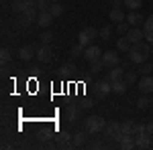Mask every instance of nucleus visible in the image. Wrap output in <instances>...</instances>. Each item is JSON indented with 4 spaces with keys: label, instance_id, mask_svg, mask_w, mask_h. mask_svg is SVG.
<instances>
[{
    "label": "nucleus",
    "instance_id": "24",
    "mask_svg": "<svg viewBox=\"0 0 153 150\" xmlns=\"http://www.w3.org/2000/svg\"><path fill=\"white\" fill-rule=\"evenodd\" d=\"M131 47H133V45H131V41L127 39V37H123V39H118V41H117V49H118V51H127V53H129Z\"/></svg>",
    "mask_w": 153,
    "mask_h": 150
},
{
    "label": "nucleus",
    "instance_id": "22",
    "mask_svg": "<svg viewBox=\"0 0 153 150\" xmlns=\"http://www.w3.org/2000/svg\"><path fill=\"white\" fill-rule=\"evenodd\" d=\"M120 148H123V150L137 148V144H135V136H125V138L120 140Z\"/></svg>",
    "mask_w": 153,
    "mask_h": 150
},
{
    "label": "nucleus",
    "instance_id": "23",
    "mask_svg": "<svg viewBox=\"0 0 153 150\" xmlns=\"http://www.w3.org/2000/svg\"><path fill=\"white\" fill-rule=\"evenodd\" d=\"M37 10H39V8H37L35 4H33V6H29V8H27V10L23 12V16L27 18V20H31V23H33L37 16H39V12H37Z\"/></svg>",
    "mask_w": 153,
    "mask_h": 150
},
{
    "label": "nucleus",
    "instance_id": "6",
    "mask_svg": "<svg viewBox=\"0 0 153 150\" xmlns=\"http://www.w3.org/2000/svg\"><path fill=\"white\" fill-rule=\"evenodd\" d=\"M51 59H53V51H51L49 45L43 43V45L37 49V61H39V63H49Z\"/></svg>",
    "mask_w": 153,
    "mask_h": 150
},
{
    "label": "nucleus",
    "instance_id": "28",
    "mask_svg": "<svg viewBox=\"0 0 153 150\" xmlns=\"http://www.w3.org/2000/svg\"><path fill=\"white\" fill-rule=\"evenodd\" d=\"M61 73H63V75H71V73H74V71H78L76 69V65H74V63H65V65H61Z\"/></svg>",
    "mask_w": 153,
    "mask_h": 150
},
{
    "label": "nucleus",
    "instance_id": "40",
    "mask_svg": "<svg viewBox=\"0 0 153 150\" xmlns=\"http://www.w3.org/2000/svg\"><path fill=\"white\" fill-rule=\"evenodd\" d=\"M143 33H145V39H147L149 43H153V31H145V29H143Z\"/></svg>",
    "mask_w": 153,
    "mask_h": 150
},
{
    "label": "nucleus",
    "instance_id": "34",
    "mask_svg": "<svg viewBox=\"0 0 153 150\" xmlns=\"http://www.w3.org/2000/svg\"><path fill=\"white\" fill-rule=\"evenodd\" d=\"M151 71H153V65H149V63H141V69H139L141 75H149Z\"/></svg>",
    "mask_w": 153,
    "mask_h": 150
},
{
    "label": "nucleus",
    "instance_id": "45",
    "mask_svg": "<svg viewBox=\"0 0 153 150\" xmlns=\"http://www.w3.org/2000/svg\"><path fill=\"white\" fill-rule=\"evenodd\" d=\"M29 71H31L33 75H37V73H39V67H37V65H35V67H31V69H29Z\"/></svg>",
    "mask_w": 153,
    "mask_h": 150
},
{
    "label": "nucleus",
    "instance_id": "21",
    "mask_svg": "<svg viewBox=\"0 0 153 150\" xmlns=\"http://www.w3.org/2000/svg\"><path fill=\"white\" fill-rule=\"evenodd\" d=\"M127 23H129V24H133V26H137V24L145 23V20H143V16H141V14H139L137 10H133L131 14H127Z\"/></svg>",
    "mask_w": 153,
    "mask_h": 150
},
{
    "label": "nucleus",
    "instance_id": "13",
    "mask_svg": "<svg viewBox=\"0 0 153 150\" xmlns=\"http://www.w3.org/2000/svg\"><path fill=\"white\" fill-rule=\"evenodd\" d=\"M33 4H35L33 0H14V2H12V12H14V14H23V12L27 10L29 6H33Z\"/></svg>",
    "mask_w": 153,
    "mask_h": 150
},
{
    "label": "nucleus",
    "instance_id": "18",
    "mask_svg": "<svg viewBox=\"0 0 153 150\" xmlns=\"http://www.w3.org/2000/svg\"><path fill=\"white\" fill-rule=\"evenodd\" d=\"M110 85H112V93H118V95H120V93L127 91V85H129V83L125 79H118V81H110Z\"/></svg>",
    "mask_w": 153,
    "mask_h": 150
},
{
    "label": "nucleus",
    "instance_id": "41",
    "mask_svg": "<svg viewBox=\"0 0 153 150\" xmlns=\"http://www.w3.org/2000/svg\"><path fill=\"white\" fill-rule=\"evenodd\" d=\"M92 100H84V104H82V108H86V110H88V108H92Z\"/></svg>",
    "mask_w": 153,
    "mask_h": 150
},
{
    "label": "nucleus",
    "instance_id": "8",
    "mask_svg": "<svg viewBox=\"0 0 153 150\" xmlns=\"http://www.w3.org/2000/svg\"><path fill=\"white\" fill-rule=\"evenodd\" d=\"M102 63H104V67H117L118 65V53L117 51H106V53H102Z\"/></svg>",
    "mask_w": 153,
    "mask_h": 150
},
{
    "label": "nucleus",
    "instance_id": "5",
    "mask_svg": "<svg viewBox=\"0 0 153 150\" xmlns=\"http://www.w3.org/2000/svg\"><path fill=\"white\" fill-rule=\"evenodd\" d=\"M110 91H112L110 81H96V83H94V97H98V100L106 97Z\"/></svg>",
    "mask_w": 153,
    "mask_h": 150
},
{
    "label": "nucleus",
    "instance_id": "19",
    "mask_svg": "<svg viewBox=\"0 0 153 150\" xmlns=\"http://www.w3.org/2000/svg\"><path fill=\"white\" fill-rule=\"evenodd\" d=\"M135 126H137L135 122L127 120V122H123V124H120V130H123V134H125V136H135V132H137Z\"/></svg>",
    "mask_w": 153,
    "mask_h": 150
},
{
    "label": "nucleus",
    "instance_id": "36",
    "mask_svg": "<svg viewBox=\"0 0 153 150\" xmlns=\"http://www.w3.org/2000/svg\"><path fill=\"white\" fill-rule=\"evenodd\" d=\"M41 41H43L45 45H49V43L53 41V33H51V31H45V33L41 35Z\"/></svg>",
    "mask_w": 153,
    "mask_h": 150
},
{
    "label": "nucleus",
    "instance_id": "43",
    "mask_svg": "<svg viewBox=\"0 0 153 150\" xmlns=\"http://www.w3.org/2000/svg\"><path fill=\"white\" fill-rule=\"evenodd\" d=\"M147 132H149V134H151V136H153V120H151V122H149V124H147Z\"/></svg>",
    "mask_w": 153,
    "mask_h": 150
},
{
    "label": "nucleus",
    "instance_id": "11",
    "mask_svg": "<svg viewBox=\"0 0 153 150\" xmlns=\"http://www.w3.org/2000/svg\"><path fill=\"white\" fill-rule=\"evenodd\" d=\"M135 144L137 148H149L151 146V134L149 132H141V134H135Z\"/></svg>",
    "mask_w": 153,
    "mask_h": 150
},
{
    "label": "nucleus",
    "instance_id": "46",
    "mask_svg": "<svg viewBox=\"0 0 153 150\" xmlns=\"http://www.w3.org/2000/svg\"><path fill=\"white\" fill-rule=\"evenodd\" d=\"M49 2H57V0H49Z\"/></svg>",
    "mask_w": 153,
    "mask_h": 150
},
{
    "label": "nucleus",
    "instance_id": "1",
    "mask_svg": "<svg viewBox=\"0 0 153 150\" xmlns=\"http://www.w3.org/2000/svg\"><path fill=\"white\" fill-rule=\"evenodd\" d=\"M129 61H133V63H145V59L149 57V47L147 45H143V43H139V45H133L129 49Z\"/></svg>",
    "mask_w": 153,
    "mask_h": 150
},
{
    "label": "nucleus",
    "instance_id": "2",
    "mask_svg": "<svg viewBox=\"0 0 153 150\" xmlns=\"http://www.w3.org/2000/svg\"><path fill=\"white\" fill-rule=\"evenodd\" d=\"M106 128V122L104 118H100V116H90V118H86L84 120V130L88 132V134H98V132H102Z\"/></svg>",
    "mask_w": 153,
    "mask_h": 150
},
{
    "label": "nucleus",
    "instance_id": "48",
    "mask_svg": "<svg viewBox=\"0 0 153 150\" xmlns=\"http://www.w3.org/2000/svg\"><path fill=\"white\" fill-rule=\"evenodd\" d=\"M151 2H153V0H151Z\"/></svg>",
    "mask_w": 153,
    "mask_h": 150
},
{
    "label": "nucleus",
    "instance_id": "31",
    "mask_svg": "<svg viewBox=\"0 0 153 150\" xmlns=\"http://www.w3.org/2000/svg\"><path fill=\"white\" fill-rule=\"evenodd\" d=\"M125 81H127L129 85H131V83H135V81H137V73L127 69V71H125Z\"/></svg>",
    "mask_w": 153,
    "mask_h": 150
},
{
    "label": "nucleus",
    "instance_id": "10",
    "mask_svg": "<svg viewBox=\"0 0 153 150\" xmlns=\"http://www.w3.org/2000/svg\"><path fill=\"white\" fill-rule=\"evenodd\" d=\"M53 18H55V16H53V14L49 12V8H47V10H39V16H37V23L41 24L43 29H49V26L53 24Z\"/></svg>",
    "mask_w": 153,
    "mask_h": 150
},
{
    "label": "nucleus",
    "instance_id": "20",
    "mask_svg": "<svg viewBox=\"0 0 153 150\" xmlns=\"http://www.w3.org/2000/svg\"><path fill=\"white\" fill-rule=\"evenodd\" d=\"M70 138H74V136H71L68 130H61V132H57V134H55V140H57V144H59V146H68Z\"/></svg>",
    "mask_w": 153,
    "mask_h": 150
},
{
    "label": "nucleus",
    "instance_id": "30",
    "mask_svg": "<svg viewBox=\"0 0 153 150\" xmlns=\"http://www.w3.org/2000/svg\"><path fill=\"white\" fill-rule=\"evenodd\" d=\"M84 49H86V47L80 45V43H78L76 47H71V57L76 59V57H80V55H84Z\"/></svg>",
    "mask_w": 153,
    "mask_h": 150
},
{
    "label": "nucleus",
    "instance_id": "25",
    "mask_svg": "<svg viewBox=\"0 0 153 150\" xmlns=\"http://www.w3.org/2000/svg\"><path fill=\"white\" fill-rule=\"evenodd\" d=\"M88 138V132L84 130V132H78V134H74V144L76 146H84V142Z\"/></svg>",
    "mask_w": 153,
    "mask_h": 150
},
{
    "label": "nucleus",
    "instance_id": "12",
    "mask_svg": "<svg viewBox=\"0 0 153 150\" xmlns=\"http://www.w3.org/2000/svg\"><path fill=\"white\" fill-rule=\"evenodd\" d=\"M127 39L131 41V45H139V43H143V39H145V33H143L141 29H131L129 33H127Z\"/></svg>",
    "mask_w": 153,
    "mask_h": 150
},
{
    "label": "nucleus",
    "instance_id": "3",
    "mask_svg": "<svg viewBox=\"0 0 153 150\" xmlns=\"http://www.w3.org/2000/svg\"><path fill=\"white\" fill-rule=\"evenodd\" d=\"M96 35H100V31H96L94 26H86L80 31V35H78V43L84 47L92 45V39H96Z\"/></svg>",
    "mask_w": 153,
    "mask_h": 150
},
{
    "label": "nucleus",
    "instance_id": "33",
    "mask_svg": "<svg viewBox=\"0 0 153 150\" xmlns=\"http://www.w3.org/2000/svg\"><path fill=\"white\" fill-rule=\"evenodd\" d=\"M149 104H151V100H147V97H145V93H143L141 97H139V102H137V108H139V110H145Z\"/></svg>",
    "mask_w": 153,
    "mask_h": 150
},
{
    "label": "nucleus",
    "instance_id": "39",
    "mask_svg": "<svg viewBox=\"0 0 153 150\" xmlns=\"http://www.w3.org/2000/svg\"><path fill=\"white\" fill-rule=\"evenodd\" d=\"M127 24H129V23H125V20H123V23H118L117 31H118V33H129V31H127Z\"/></svg>",
    "mask_w": 153,
    "mask_h": 150
},
{
    "label": "nucleus",
    "instance_id": "35",
    "mask_svg": "<svg viewBox=\"0 0 153 150\" xmlns=\"http://www.w3.org/2000/svg\"><path fill=\"white\" fill-rule=\"evenodd\" d=\"M100 37H102L104 41H108V39H110V24H106V26H102V29H100Z\"/></svg>",
    "mask_w": 153,
    "mask_h": 150
},
{
    "label": "nucleus",
    "instance_id": "44",
    "mask_svg": "<svg viewBox=\"0 0 153 150\" xmlns=\"http://www.w3.org/2000/svg\"><path fill=\"white\" fill-rule=\"evenodd\" d=\"M90 148H102V144H100V142H92V144H90Z\"/></svg>",
    "mask_w": 153,
    "mask_h": 150
},
{
    "label": "nucleus",
    "instance_id": "27",
    "mask_svg": "<svg viewBox=\"0 0 153 150\" xmlns=\"http://www.w3.org/2000/svg\"><path fill=\"white\" fill-rule=\"evenodd\" d=\"M104 67V63H102V59H96V61H90V71L92 73H98V71Z\"/></svg>",
    "mask_w": 153,
    "mask_h": 150
},
{
    "label": "nucleus",
    "instance_id": "38",
    "mask_svg": "<svg viewBox=\"0 0 153 150\" xmlns=\"http://www.w3.org/2000/svg\"><path fill=\"white\" fill-rule=\"evenodd\" d=\"M143 29H145V31H153V14L149 16V18H147V20H145V24H143Z\"/></svg>",
    "mask_w": 153,
    "mask_h": 150
},
{
    "label": "nucleus",
    "instance_id": "14",
    "mask_svg": "<svg viewBox=\"0 0 153 150\" xmlns=\"http://www.w3.org/2000/svg\"><path fill=\"white\" fill-rule=\"evenodd\" d=\"M80 116H82V108H78L76 104H70L68 108H65V118H68L70 122L80 120Z\"/></svg>",
    "mask_w": 153,
    "mask_h": 150
},
{
    "label": "nucleus",
    "instance_id": "17",
    "mask_svg": "<svg viewBox=\"0 0 153 150\" xmlns=\"http://www.w3.org/2000/svg\"><path fill=\"white\" fill-rule=\"evenodd\" d=\"M108 16H110V23H123L127 18V14L123 12V8H112L108 12Z\"/></svg>",
    "mask_w": 153,
    "mask_h": 150
},
{
    "label": "nucleus",
    "instance_id": "29",
    "mask_svg": "<svg viewBox=\"0 0 153 150\" xmlns=\"http://www.w3.org/2000/svg\"><path fill=\"white\" fill-rule=\"evenodd\" d=\"M143 2L141 0H125V6L131 8V10H139V6H141Z\"/></svg>",
    "mask_w": 153,
    "mask_h": 150
},
{
    "label": "nucleus",
    "instance_id": "7",
    "mask_svg": "<svg viewBox=\"0 0 153 150\" xmlns=\"http://www.w3.org/2000/svg\"><path fill=\"white\" fill-rule=\"evenodd\" d=\"M86 61H96V59L102 57V51H100V47L98 45H88L84 49V55H82Z\"/></svg>",
    "mask_w": 153,
    "mask_h": 150
},
{
    "label": "nucleus",
    "instance_id": "47",
    "mask_svg": "<svg viewBox=\"0 0 153 150\" xmlns=\"http://www.w3.org/2000/svg\"><path fill=\"white\" fill-rule=\"evenodd\" d=\"M151 104H153V100H151Z\"/></svg>",
    "mask_w": 153,
    "mask_h": 150
},
{
    "label": "nucleus",
    "instance_id": "26",
    "mask_svg": "<svg viewBox=\"0 0 153 150\" xmlns=\"http://www.w3.org/2000/svg\"><path fill=\"white\" fill-rule=\"evenodd\" d=\"M49 12H51L53 16H61V14H63V6H61L59 2H51V4H49Z\"/></svg>",
    "mask_w": 153,
    "mask_h": 150
},
{
    "label": "nucleus",
    "instance_id": "42",
    "mask_svg": "<svg viewBox=\"0 0 153 150\" xmlns=\"http://www.w3.org/2000/svg\"><path fill=\"white\" fill-rule=\"evenodd\" d=\"M120 4H125V0H112V6L114 8H120Z\"/></svg>",
    "mask_w": 153,
    "mask_h": 150
},
{
    "label": "nucleus",
    "instance_id": "16",
    "mask_svg": "<svg viewBox=\"0 0 153 150\" xmlns=\"http://www.w3.org/2000/svg\"><path fill=\"white\" fill-rule=\"evenodd\" d=\"M125 71L127 69H120V67H110L108 71V81H118V79H125Z\"/></svg>",
    "mask_w": 153,
    "mask_h": 150
},
{
    "label": "nucleus",
    "instance_id": "9",
    "mask_svg": "<svg viewBox=\"0 0 153 150\" xmlns=\"http://www.w3.org/2000/svg\"><path fill=\"white\" fill-rule=\"evenodd\" d=\"M137 87H139L141 93H153V77L151 75H143L137 83Z\"/></svg>",
    "mask_w": 153,
    "mask_h": 150
},
{
    "label": "nucleus",
    "instance_id": "15",
    "mask_svg": "<svg viewBox=\"0 0 153 150\" xmlns=\"http://www.w3.org/2000/svg\"><path fill=\"white\" fill-rule=\"evenodd\" d=\"M16 55H19V59H23V61H31L33 57H37V51L29 45V47H21Z\"/></svg>",
    "mask_w": 153,
    "mask_h": 150
},
{
    "label": "nucleus",
    "instance_id": "32",
    "mask_svg": "<svg viewBox=\"0 0 153 150\" xmlns=\"http://www.w3.org/2000/svg\"><path fill=\"white\" fill-rule=\"evenodd\" d=\"M10 59H12L10 51H8V49H6V47H4V49H2V51H0V61H2V63H8V61H10Z\"/></svg>",
    "mask_w": 153,
    "mask_h": 150
},
{
    "label": "nucleus",
    "instance_id": "4",
    "mask_svg": "<svg viewBox=\"0 0 153 150\" xmlns=\"http://www.w3.org/2000/svg\"><path fill=\"white\" fill-rule=\"evenodd\" d=\"M104 132H106L108 138L117 140V142H120V140L125 138V134H123V130H120V124H118V122H110V124H106Z\"/></svg>",
    "mask_w": 153,
    "mask_h": 150
},
{
    "label": "nucleus",
    "instance_id": "37",
    "mask_svg": "<svg viewBox=\"0 0 153 150\" xmlns=\"http://www.w3.org/2000/svg\"><path fill=\"white\" fill-rule=\"evenodd\" d=\"M35 6L39 8V10H47L49 8V0H39V2H35Z\"/></svg>",
    "mask_w": 153,
    "mask_h": 150
}]
</instances>
